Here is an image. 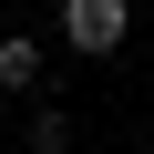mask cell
Instances as JSON below:
<instances>
[{"mask_svg":"<svg viewBox=\"0 0 154 154\" xmlns=\"http://www.w3.org/2000/svg\"><path fill=\"white\" fill-rule=\"evenodd\" d=\"M41 62H51L41 31H0V93H31V82H41Z\"/></svg>","mask_w":154,"mask_h":154,"instance_id":"cell-2","label":"cell"},{"mask_svg":"<svg viewBox=\"0 0 154 154\" xmlns=\"http://www.w3.org/2000/svg\"><path fill=\"white\" fill-rule=\"evenodd\" d=\"M21 144H31V154H72V113H51V103H41V113H31V134H21Z\"/></svg>","mask_w":154,"mask_h":154,"instance_id":"cell-3","label":"cell"},{"mask_svg":"<svg viewBox=\"0 0 154 154\" xmlns=\"http://www.w3.org/2000/svg\"><path fill=\"white\" fill-rule=\"evenodd\" d=\"M123 31H134V0H62V21H51V41L82 51V62H113Z\"/></svg>","mask_w":154,"mask_h":154,"instance_id":"cell-1","label":"cell"}]
</instances>
